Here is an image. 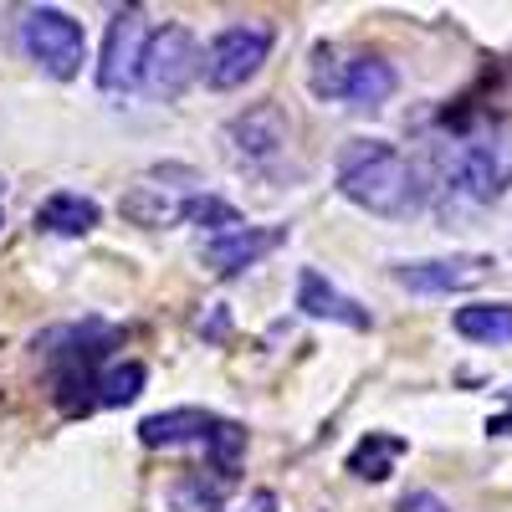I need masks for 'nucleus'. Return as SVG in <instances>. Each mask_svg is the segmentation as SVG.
Returning <instances> with one entry per match:
<instances>
[{"mask_svg": "<svg viewBox=\"0 0 512 512\" xmlns=\"http://www.w3.org/2000/svg\"><path fill=\"white\" fill-rule=\"evenodd\" d=\"M425 175L415 169V159H405L395 144L384 139H354L338 154V195L354 200L369 216L384 221H405L425 205Z\"/></svg>", "mask_w": 512, "mask_h": 512, "instance_id": "1", "label": "nucleus"}, {"mask_svg": "<svg viewBox=\"0 0 512 512\" xmlns=\"http://www.w3.org/2000/svg\"><path fill=\"white\" fill-rule=\"evenodd\" d=\"M507 185H512V128L502 118L466 123L446 144L441 190L466 210H487L507 195Z\"/></svg>", "mask_w": 512, "mask_h": 512, "instance_id": "2", "label": "nucleus"}, {"mask_svg": "<svg viewBox=\"0 0 512 512\" xmlns=\"http://www.w3.org/2000/svg\"><path fill=\"white\" fill-rule=\"evenodd\" d=\"M16 47L57 82H72L82 72V62H88V36H82V26L57 6L16 11Z\"/></svg>", "mask_w": 512, "mask_h": 512, "instance_id": "3", "label": "nucleus"}, {"mask_svg": "<svg viewBox=\"0 0 512 512\" xmlns=\"http://www.w3.org/2000/svg\"><path fill=\"white\" fill-rule=\"evenodd\" d=\"M272 21H236L226 26L216 41H210V52H205V82L216 93H236L246 88V82L262 72V62L272 57Z\"/></svg>", "mask_w": 512, "mask_h": 512, "instance_id": "4", "label": "nucleus"}, {"mask_svg": "<svg viewBox=\"0 0 512 512\" xmlns=\"http://www.w3.org/2000/svg\"><path fill=\"white\" fill-rule=\"evenodd\" d=\"M200 67H205V52H200L195 31H190V26H180V21H164V26L149 36L139 88L169 103V98H180V93L190 88Z\"/></svg>", "mask_w": 512, "mask_h": 512, "instance_id": "5", "label": "nucleus"}, {"mask_svg": "<svg viewBox=\"0 0 512 512\" xmlns=\"http://www.w3.org/2000/svg\"><path fill=\"white\" fill-rule=\"evenodd\" d=\"M149 21L139 6H123L108 21L103 36V62H98V88L103 93H134L144 77V52H149Z\"/></svg>", "mask_w": 512, "mask_h": 512, "instance_id": "6", "label": "nucleus"}, {"mask_svg": "<svg viewBox=\"0 0 512 512\" xmlns=\"http://www.w3.org/2000/svg\"><path fill=\"white\" fill-rule=\"evenodd\" d=\"M226 139L246 164H277L292 144V128H287V113L277 103H256L226 123Z\"/></svg>", "mask_w": 512, "mask_h": 512, "instance_id": "7", "label": "nucleus"}, {"mask_svg": "<svg viewBox=\"0 0 512 512\" xmlns=\"http://www.w3.org/2000/svg\"><path fill=\"white\" fill-rule=\"evenodd\" d=\"M492 272L487 256H436V262H405L395 267V282L420 292V297H441V292H466Z\"/></svg>", "mask_w": 512, "mask_h": 512, "instance_id": "8", "label": "nucleus"}, {"mask_svg": "<svg viewBox=\"0 0 512 512\" xmlns=\"http://www.w3.org/2000/svg\"><path fill=\"white\" fill-rule=\"evenodd\" d=\"M287 241L282 226H236L226 236H210L205 241V267L216 272V277H236L246 267H256L267 251H277Z\"/></svg>", "mask_w": 512, "mask_h": 512, "instance_id": "9", "label": "nucleus"}, {"mask_svg": "<svg viewBox=\"0 0 512 512\" xmlns=\"http://www.w3.org/2000/svg\"><path fill=\"white\" fill-rule=\"evenodd\" d=\"M297 313L303 318H323V323H344V328H369L374 318L364 313V303L359 297H349V292H338L323 272H303L297 277Z\"/></svg>", "mask_w": 512, "mask_h": 512, "instance_id": "10", "label": "nucleus"}, {"mask_svg": "<svg viewBox=\"0 0 512 512\" xmlns=\"http://www.w3.org/2000/svg\"><path fill=\"white\" fill-rule=\"evenodd\" d=\"M221 431V415L210 410H195V405H180V410H159L139 425V441L144 446H210Z\"/></svg>", "mask_w": 512, "mask_h": 512, "instance_id": "11", "label": "nucleus"}, {"mask_svg": "<svg viewBox=\"0 0 512 512\" xmlns=\"http://www.w3.org/2000/svg\"><path fill=\"white\" fill-rule=\"evenodd\" d=\"M400 88V77H395V67L384 62V57H374V52H364V57H349V72H344V93H338V103H349V108H364V113H374V108H384L390 103V93Z\"/></svg>", "mask_w": 512, "mask_h": 512, "instance_id": "12", "label": "nucleus"}, {"mask_svg": "<svg viewBox=\"0 0 512 512\" xmlns=\"http://www.w3.org/2000/svg\"><path fill=\"white\" fill-rule=\"evenodd\" d=\"M98 221H103V210H98L88 195H72V190L52 195L47 205L36 210V226L52 231V236H88Z\"/></svg>", "mask_w": 512, "mask_h": 512, "instance_id": "13", "label": "nucleus"}, {"mask_svg": "<svg viewBox=\"0 0 512 512\" xmlns=\"http://www.w3.org/2000/svg\"><path fill=\"white\" fill-rule=\"evenodd\" d=\"M451 328L472 344H512V303H466L456 308Z\"/></svg>", "mask_w": 512, "mask_h": 512, "instance_id": "14", "label": "nucleus"}, {"mask_svg": "<svg viewBox=\"0 0 512 512\" xmlns=\"http://www.w3.org/2000/svg\"><path fill=\"white\" fill-rule=\"evenodd\" d=\"M405 456V441L400 436H390V431H369V436H359V446L349 451V472L354 477H364V482H384L395 472V461Z\"/></svg>", "mask_w": 512, "mask_h": 512, "instance_id": "15", "label": "nucleus"}, {"mask_svg": "<svg viewBox=\"0 0 512 512\" xmlns=\"http://www.w3.org/2000/svg\"><path fill=\"white\" fill-rule=\"evenodd\" d=\"M144 364H113V369H103V379H98V405H134L139 400V390H144Z\"/></svg>", "mask_w": 512, "mask_h": 512, "instance_id": "16", "label": "nucleus"}, {"mask_svg": "<svg viewBox=\"0 0 512 512\" xmlns=\"http://www.w3.org/2000/svg\"><path fill=\"white\" fill-rule=\"evenodd\" d=\"M180 221H195V226H221V236H226V231H236V226H241V210H236L231 200H221V195H190V200H180Z\"/></svg>", "mask_w": 512, "mask_h": 512, "instance_id": "17", "label": "nucleus"}, {"mask_svg": "<svg viewBox=\"0 0 512 512\" xmlns=\"http://www.w3.org/2000/svg\"><path fill=\"white\" fill-rule=\"evenodd\" d=\"M344 72H349V62H338V52L328 47H313V72H308V82H313V93L318 98H338L344 93Z\"/></svg>", "mask_w": 512, "mask_h": 512, "instance_id": "18", "label": "nucleus"}, {"mask_svg": "<svg viewBox=\"0 0 512 512\" xmlns=\"http://www.w3.org/2000/svg\"><path fill=\"white\" fill-rule=\"evenodd\" d=\"M395 512H451V507H446L436 492H410V497H405Z\"/></svg>", "mask_w": 512, "mask_h": 512, "instance_id": "19", "label": "nucleus"}, {"mask_svg": "<svg viewBox=\"0 0 512 512\" xmlns=\"http://www.w3.org/2000/svg\"><path fill=\"white\" fill-rule=\"evenodd\" d=\"M487 436H512V410H507V415H492V420H487Z\"/></svg>", "mask_w": 512, "mask_h": 512, "instance_id": "20", "label": "nucleus"}, {"mask_svg": "<svg viewBox=\"0 0 512 512\" xmlns=\"http://www.w3.org/2000/svg\"><path fill=\"white\" fill-rule=\"evenodd\" d=\"M251 512H277V497H272V492H256V502H251Z\"/></svg>", "mask_w": 512, "mask_h": 512, "instance_id": "21", "label": "nucleus"}, {"mask_svg": "<svg viewBox=\"0 0 512 512\" xmlns=\"http://www.w3.org/2000/svg\"><path fill=\"white\" fill-rule=\"evenodd\" d=\"M0 221H6V216H0Z\"/></svg>", "mask_w": 512, "mask_h": 512, "instance_id": "22", "label": "nucleus"}, {"mask_svg": "<svg viewBox=\"0 0 512 512\" xmlns=\"http://www.w3.org/2000/svg\"><path fill=\"white\" fill-rule=\"evenodd\" d=\"M507 395H512V390H507Z\"/></svg>", "mask_w": 512, "mask_h": 512, "instance_id": "23", "label": "nucleus"}]
</instances>
